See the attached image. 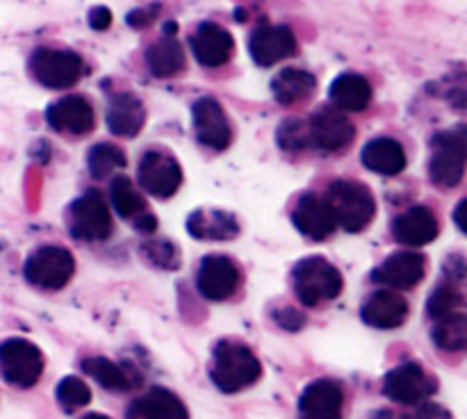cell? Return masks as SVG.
Wrapping results in <instances>:
<instances>
[{"mask_svg": "<svg viewBox=\"0 0 467 419\" xmlns=\"http://www.w3.org/2000/svg\"><path fill=\"white\" fill-rule=\"evenodd\" d=\"M76 271V260L64 246H39L23 264L27 282L41 290H62Z\"/></svg>", "mask_w": 467, "mask_h": 419, "instance_id": "7", "label": "cell"}, {"mask_svg": "<svg viewBox=\"0 0 467 419\" xmlns=\"http://www.w3.org/2000/svg\"><path fill=\"white\" fill-rule=\"evenodd\" d=\"M295 291L306 308H315L322 301H333L342 291V273L327 258L310 255L299 260L292 269Z\"/></svg>", "mask_w": 467, "mask_h": 419, "instance_id": "3", "label": "cell"}, {"mask_svg": "<svg viewBox=\"0 0 467 419\" xmlns=\"http://www.w3.org/2000/svg\"><path fill=\"white\" fill-rule=\"evenodd\" d=\"M44 372V355L32 342L23 337H9L0 344V376L14 387L35 385Z\"/></svg>", "mask_w": 467, "mask_h": 419, "instance_id": "8", "label": "cell"}, {"mask_svg": "<svg viewBox=\"0 0 467 419\" xmlns=\"http://www.w3.org/2000/svg\"><path fill=\"white\" fill-rule=\"evenodd\" d=\"M433 390H436V383L418 363L400 364L383 378V392L388 399L404 405L422 404Z\"/></svg>", "mask_w": 467, "mask_h": 419, "instance_id": "11", "label": "cell"}, {"mask_svg": "<svg viewBox=\"0 0 467 419\" xmlns=\"http://www.w3.org/2000/svg\"><path fill=\"white\" fill-rule=\"evenodd\" d=\"M345 404L342 387L336 381L319 378L310 383L299 399V413L304 419H337Z\"/></svg>", "mask_w": 467, "mask_h": 419, "instance_id": "20", "label": "cell"}, {"mask_svg": "<svg viewBox=\"0 0 467 419\" xmlns=\"http://www.w3.org/2000/svg\"><path fill=\"white\" fill-rule=\"evenodd\" d=\"M146 66L155 77H173L185 71V53L176 36L164 35L146 48Z\"/></svg>", "mask_w": 467, "mask_h": 419, "instance_id": "27", "label": "cell"}, {"mask_svg": "<svg viewBox=\"0 0 467 419\" xmlns=\"http://www.w3.org/2000/svg\"><path fill=\"white\" fill-rule=\"evenodd\" d=\"M82 419H109V417H105V414H99V413H91V414H87V417H82Z\"/></svg>", "mask_w": 467, "mask_h": 419, "instance_id": "44", "label": "cell"}, {"mask_svg": "<svg viewBox=\"0 0 467 419\" xmlns=\"http://www.w3.org/2000/svg\"><path fill=\"white\" fill-rule=\"evenodd\" d=\"M137 180L144 191L158 199H169L182 182L181 164L164 150H146L137 167Z\"/></svg>", "mask_w": 467, "mask_h": 419, "instance_id": "9", "label": "cell"}, {"mask_svg": "<svg viewBox=\"0 0 467 419\" xmlns=\"http://www.w3.org/2000/svg\"><path fill=\"white\" fill-rule=\"evenodd\" d=\"M360 317L368 326L379 331H392L409 317V301L392 290H379L360 308Z\"/></svg>", "mask_w": 467, "mask_h": 419, "instance_id": "19", "label": "cell"}, {"mask_svg": "<svg viewBox=\"0 0 467 419\" xmlns=\"http://www.w3.org/2000/svg\"><path fill=\"white\" fill-rule=\"evenodd\" d=\"M132 226H135L140 232H146V235H149V232H153L155 228H158V219L149 212H141L140 217H135Z\"/></svg>", "mask_w": 467, "mask_h": 419, "instance_id": "41", "label": "cell"}, {"mask_svg": "<svg viewBox=\"0 0 467 419\" xmlns=\"http://www.w3.org/2000/svg\"><path fill=\"white\" fill-rule=\"evenodd\" d=\"M190 46L196 62L208 68H217L223 66L231 59L235 41H233L231 32L223 30L222 26H217L213 21H205L192 32Z\"/></svg>", "mask_w": 467, "mask_h": 419, "instance_id": "16", "label": "cell"}, {"mask_svg": "<svg viewBox=\"0 0 467 419\" xmlns=\"http://www.w3.org/2000/svg\"><path fill=\"white\" fill-rule=\"evenodd\" d=\"M317 89L313 73L304 68H285L272 80V94L281 105H296L308 100Z\"/></svg>", "mask_w": 467, "mask_h": 419, "instance_id": "28", "label": "cell"}, {"mask_svg": "<svg viewBox=\"0 0 467 419\" xmlns=\"http://www.w3.org/2000/svg\"><path fill=\"white\" fill-rule=\"evenodd\" d=\"M128 419H190V413L173 392L153 387L144 396L132 401L128 408Z\"/></svg>", "mask_w": 467, "mask_h": 419, "instance_id": "24", "label": "cell"}, {"mask_svg": "<svg viewBox=\"0 0 467 419\" xmlns=\"http://www.w3.org/2000/svg\"><path fill=\"white\" fill-rule=\"evenodd\" d=\"M433 342L442 351H463L467 346V319L465 312L451 314V317L436 322L431 331Z\"/></svg>", "mask_w": 467, "mask_h": 419, "instance_id": "32", "label": "cell"}, {"mask_svg": "<svg viewBox=\"0 0 467 419\" xmlns=\"http://www.w3.org/2000/svg\"><path fill=\"white\" fill-rule=\"evenodd\" d=\"M82 369H85V373H89L99 385H103L105 390L126 392L132 387V381L126 373V369L114 364L112 360L103 358V355H91V358L82 360Z\"/></svg>", "mask_w": 467, "mask_h": 419, "instance_id": "29", "label": "cell"}, {"mask_svg": "<svg viewBox=\"0 0 467 419\" xmlns=\"http://www.w3.org/2000/svg\"><path fill=\"white\" fill-rule=\"evenodd\" d=\"M109 199H112V205L114 210H117L119 217L123 219H135L146 210L144 199H141L140 191L135 189L130 178L126 176L114 178L112 187H109Z\"/></svg>", "mask_w": 467, "mask_h": 419, "instance_id": "31", "label": "cell"}, {"mask_svg": "<svg viewBox=\"0 0 467 419\" xmlns=\"http://www.w3.org/2000/svg\"><path fill=\"white\" fill-rule=\"evenodd\" d=\"M363 164L381 176H397L406 169V150L392 137H377L363 148Z\"/></svg>", "mask_w": 467, "mask_h": 419, "instance_id": "25", "label": "cell"}, {"mask_svg": "<svg viewBox=\"0 0 467 419\" xmlns=\"http://www.w3.org/2000/svg\"><path fill=\"white\" fill-rule=\"evenodd\" d=\"M240 269L226 255H205L196 273V287L208 301H226L240 287Z\"/></svg>", "mask_w": 467, "mask_h": 419, "instance_id": "13", "label": "cell"}, {"mask_svg": "<svg viewBox=\"0 0 467 419\" xmlns=\"http://www.w3.org/2000/svg\"><path fill=\"white\" fill-rule=\"evenodd\" d=\"M263 373V364L254 351L237 340H222L213 349L210 378L222 392H240L254 385Z\"/></svg>", "mask_w": 467, "mask_h": 419, "instance_id": "1", "label": "cell"}, {"mask_svg": "<svg viewBox=\"0 0 467 419\" xmlns=\"http://www.w3.org/2000/svg\"><path fill=\"white\" fill-rule=\"evenodd\" d=\"M249 53L258 66H274L296 53V36L287 26H258L249 36Z\"/></svg>", "mask_w": 467, "mask_h": 419, "instance_id": "14", "label": "cell"}, {"mask_svg": "<svg viewBox=\"0 0 467 419\" xmlns=\"http://www.w3.org/2000/svg\"><path fill=\"white\" fill-rule=\"evenodd\" d=\"M278 144L283 150H301L310 144L308 123L301 118H287L278 128Z\"/></svg>", "mask_w": 467, "mask_h": 419, "instance_id": "36", "label": "cell"}, {"mask_svg": "<svg viewBox=\"0 0 467 419\" xmlns=\"http://www.w3.org/2000/svg\"><path fill=\"white\" fill-rule=\"evenodd\" d=\"M82 71H85L82 57L73 50L41 46L30 55L32 77L48 89H68L80 80Z\"/></svg>", "mask_w": 467, "mask_h": 419, "instance_id": "6", "label": "cell"}, {"mask_svg": "<svg viewBox=\"0 0 467 419\" xmlns=\"http://www.w3.org/2000/svg\"><path fill=\"white\" fill-rule=\"evenodd\" d=\"M68 232L78 241H103L112 235V217L103 194L96 189L78 196L68 208Z\"/></svg>", "mask_w": 467, "mask_h": 419, "instance_id": "5", "label": "cell"}, {"mask_svg": "<svg viewBox=\"0 0 467 419\" xmlns=\"http://www.w3.org/2000/svg\"><path fill=\"white\" fill-rule=\"evenodd\" d=\"M369 419H392V414L388 413V410H379V413H374Z\"/></svg>", "mask_w": 467, "mask_h": 419, "instance_id": "43", "label": "cell"}, {"mask_svg": "<svg viewBox=\"0 0 467 419\" xmlns=\"http://www.w3.org/2000/svg\"><path fill=\"white\" fill-rule=\"evenodd\" d=\"M123 167H126V155L114 144H105V141L96 144L87 155V169H89L91 178H96V180H103L109 173Z\"/></svg>", "mask_w": 467, "mask_h": 419, "instance_id": "33", "label": "cell"}, {"mask_svg": "<svg viewBox=\"0 0 467 419\" xmlns=\"http://www.w3.org/2000/svg\"><path fill=\"white\" fill-rule=\"evenodd\" d=\"M192 123H194V135L201 144L213 150L228 148L233 137L231 123L217 98L203 96L196 100L192 105Z\"/></svg>", "mask_w": 467, "mask_h": 419, "instance_id": "12", "label": "cell"}, {"mask_svg": "<svg viewBox=\"0 0 467 419\" xmlns=\"http://www.w3.org/2000/svg\"><path fill=\"white\" fill-rule=\"evenodd\" d=\"M427 273V260L415 250H400L392 253L381 267L374 271V281L395 290H410L418 285Z\"/></svg>", "mask_w": 467, "mask_h": 419, "instance_id": "18", "label": "cell"}, {"mask_svg": "<svg viewBox=\"0 0 467 419\" xmlns=\"http://www.w3.org/2000/svg\"><path fill=\"white\" fill-rule=\"evenodd\" d=\"M331 208L336 226L347 232H360L377 214V200L368 185L358 180H333L324 199Z\"/></svg>", "mask_w": 467, "mask_h": 419, "instance_id": "2", "label": "cell"}, {"mask_svg": "<svg viewBox=\"0 0 467 419\" xmlns=\"http://www.w3.org/2000/svg\"><path fill=\"white\" fill-rule=\"evenodd\" d=\"M463 303H465V294L463 287L459 282H441V285L433 290V294L429 296L427 301V312L429 317L441 322V319L451 317V314L463 312Z\"/></svg>", "mask_w": 467, "mask_h": 419, "instance_id": "30", "label": "cell"}, {"mask_svg": "<svg viewBox=\"0 0 467 419\" xmlns=\"http://www.w3.org/2000/svg\"><path fill=\"white\" fill-rule=\"evenodd\" d=\"M46 121L53 130L67 132V135H87L94 130V107L85 96H62L48 105L46 109Z\"/></svg>", "mask_w": 467, "mask_h": 419, "instance_id": "15", "label": "cell"}, {"mask_svg": "<svg viewBox=\"0 0 467 419\" xmlns=\"http://www.w3.org/2000/svg\"><path fill=\"white\" fill-rule=\"evenodd\" d=\"M392 235L406 246H424L438 237L436 212L427 205H413L392 221Z\"/></svg>", "mask_w": 467, "mask_h": 419, "instance_id": "21", "label": "cell"}, {"mask_svg": "<svg viewBox=\"0 0 467 419\" xmlns=\"http://www.w3.org/2000/svg\"><path fill=\"white\" fill-rule=\"evenodd\" d=\"M89 26L94 27V30H108V27L112 26V12H109V7H103V5H99V7H91L89 9Z\"/></svg>", "mask_w": 467, "mask_h": 419, "instance_id": "40", "label": "cell"}, {"mask_svg": "<svg viewBox=\"0 0 467 419\" xmlns=\"http://www.w3.org/2000/svg\"><path fill=\"white\" fill-rule=\"evenodd\" d=\"M140 253L144 255L146 262L153 264V267H158V269L173 271V269L181 267V253H178L176 246H173L169 240H164V237L141 241Z\"/></svg>", "mask_w": 467, "mask_h": 419, "instance_id": "34", "label": "cell"}, {"mask_svg": "<svg viewBox=\"0 0 467 419\" xmlns=\"http://www.w3.org/2000/svg\"><path fill=\"white\" fill-rule=\"evenodd\" d=\"M292 223L301 235L313 241H324L336 232V219H333L331 208L317 194H304L299 203L292 210Z\"/></svg>", "mask_w": 467, "mask_h": 419, "instance_id": "17", "label": "cell"}, {"mask_svg": "<svg viewBox=\"0 0 467 419\" xmlns=\"http://www.w3.org/2000/svg\"><path fill=\"white\" fill-rule=\"evenodd\" d=\"M467 135L465 126L442 130L431 137V158H429V178L441 189L461 185L465 176Z\"/></svg>", "mask_w": 467, "mask_h": 419, "instance_id": "4", "label": "cell"}, {"mask_svg": "<svg viewBox=\"0 0 467 419\" xmlns=\"http://www.w3.org/2000/svg\"><path fill=\"white\" fill-rule=\"evenodd\" d=\"M57 401L67 413H73V410L82 408L91 401V390L85 385V381H80L78 376H67L59 381L57 385Z\"/></svg>", "mask_w": 467, "mask_h": 419, "instance_id": "35", "label": "cell"}, {"mask_svg": "<svg viewBox=\"0 0 467 419\" xmlns=\"http://www.w3.org/2000/svg\"><path fill=\"white\" fill-rule=\"evenodd\" d=\"M331 100L336 109L345 112H363L372 103V85L358 73H342L331 85Z\"/></svg>", "mask_w": 467, "mask_h": 419, "instance_id": "26", "label": "cell"}, {"mask_svg": "<svg viewBox=\"0 0 467 419\" xmlns=\"http://www.w3.org/2000/svg\"><path fill=\"white\" fill-rule=\"evenodd\" d=\"M160 14V5L153 3V5H144V7H137L132 9L130 14L126 16L128 26L130 27H146L150 26V23L155 21V16Z\"/></svg>", "mask_w": 467, "mask_h": 419, "instance_id": "38", "label": "cell"}, {"mask_svg": "<svg viewBox=\"0 0 467 419\" xmlns=\"http://www.w3.org/2000/svg\"><path fill=\"white\" fill-rule=\"evenodd\" d=\"M465 205H467V200L463 199V200H461V203H459V208H456V214H454L456 226H459L461 230H465V228H463V212H465Z\"/></svg>", "mask_w": 467, "mask_h": 419, "instance_id": "42", "label": "cell"}, {"mask_svg": "<svg viewBox=\"0 0 467 419\" xmlns=\"http://www.w3.org/2000/svg\"><path fill=\"white\" fill-rule=\"evenodd\" d=\"M308 132L310 144L327 150V153L345 150L356 137V128L349 121V117L345 112H340V109L328 107V105L315 109V114L308 121Z\"/></svg>", "mask_w": 467, "mask_h": 419, "instance_id": "10", "label": "cell"}, {"mask_svg": "<svg viewBox=\"0 0 467 419\" xmlns=\"http://www.w3.org/2000/svg\"><path fill=\"white\" fill-rule=\"evenodd\" d=\"M105 121H108V128L114 135L128 137V139H130V137L140 135L141 128H144V103H141L135 94H130V91L114 94L112 98H109Z\"/></svg>", "mask_w": 467, "mask_h": 419, "instance_id": "23", "label": "cell"}, {"mask_svg": "<svg viewBox=\"0 0 467 419\" xmlns=\"http://www.w3.org/2000/svg\"><path fill=\"white\" fill-rule=\"evenodd\" d=\"M187 232L201 241H228L240 235V223L226 210L199 208L187 219Z\"/></svg>", "mask_w": 467, "mask_h": 419, "instance_id": "22", "label": "cell"}, {"mask_svg": "<svg viewBox=\"0 0 467 419\" xmlns=\"http://www.w3.org/2000/svg\"><path fill=\"white\" fill-rule=\"evenodd\" d=\"M272 317L278 326L285 328V331L290 332H296L299 328H304L306 323V314L299 312L296 308H290V305H285V308H276L272 312Z\"/></svg>", "mask_w": 467, "mask_h": 419, "instance_id": "37", "label": "cell"}, {"mask_svg": "<svg viewBox=\"0 0 467 419\" xmlns=\"http://www.w3.org/2000/svg\"><path fill=\"white\" fill-rule=\"evenodd\" d=\"M401 419H454L447 408L438 404H418L413 413L404 414Z\"/></svg>", "mask_w": 467, "mask_h": 419, "instance_id": "39", "label": "cell"}]
</instances>
